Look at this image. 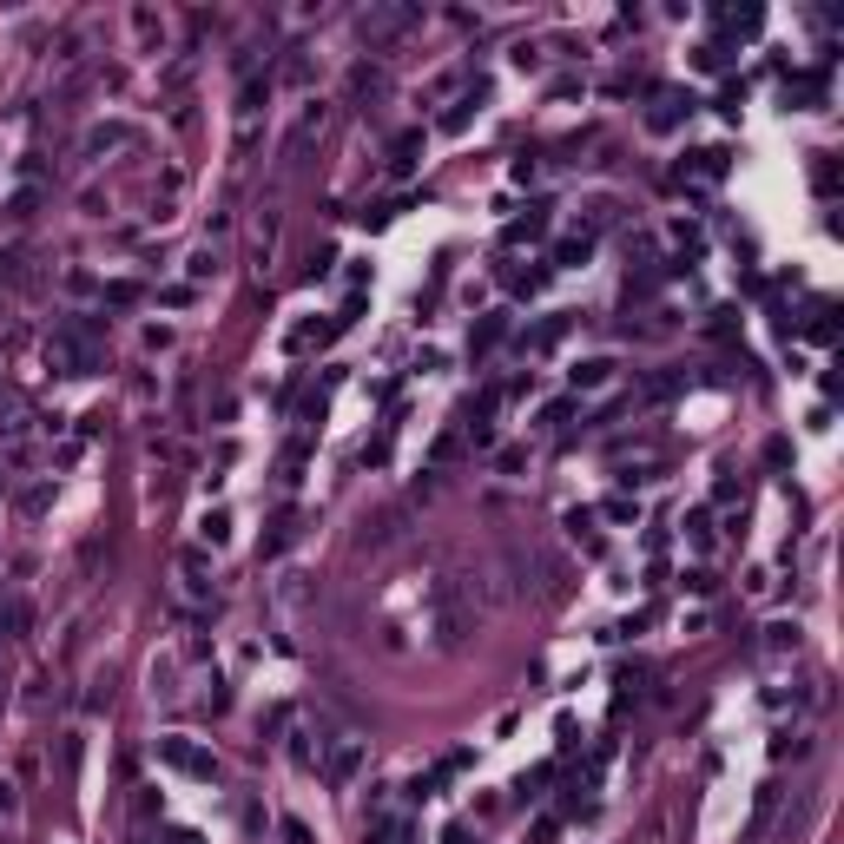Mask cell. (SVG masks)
<instances>
[{"label":"cell","instance_id":"obj_10","mask_svg":"<svg viewBox=\"0 0 844 844\" xmlns=\"http://www.w3.org/2000/svg\"><path fill=\"white\" fill-rule=\"evenodd\" d=\"M587 251H594V231H574V238L554 244V264H587Z\"/></svg>","mask_w":844,"mask_h":844},{"label":"cell","instance_id":"obj_7","mask_svg":"<svg viewBox=\"0 0 844 844\" xmlns=\"http://www.w3.org/2000/svg\"><path fill=\"white\" fill-rule=\"evenodd\" d=\"M416 152H422V132H402V139L390 145V172H396V178H410V165H416Z\"/></svg>","mask_w":844,"mask_h":844},{"label":"cell","instance_id":"obj_11","mask_svg":"<svg viewBox=\"0 0 844 844\" xmlns=\"http://www.w3.org/2000/svg\"><path fill=\"white\" fill-rule=\"evenodd\" d=\"M765 653L772 660H779V653H798V627H791V620H772L765 627Z\"/></svg>","mask_w":844,"mask_h":844},{"label":"cell","instance_id":"obj_5","mask_svg":"<svg viewBox=\"0 0 844 844\" xmlns=\"http://www.w3.org/2000/svg\"><path fill=\"white\" fill-rule=\"evenodd\" d=\"M567 324H574L567 310H561V317H548L542 330H528V336H521V350H554V343H561V336H567Z\"/></svg>","mask_w":844,"mask_h":844},{"label":"cell","instance_id":"obj_13","mask_svg":"<svg viewBox=\"0 0 844 844\" xmlns=\"http://www.w3.org/2000/svg\"><path fill=\"white\" fill-rule=\"evenodd\" d=\"M120 139H132L126 126H99V132H87V152H106V145H120Z\"/></svg>","mask_w":844,"mask_h":844},{"label":"cell","instance_id":"obj_14","mask_svg":"<svg viewBox=\"0 0 844 844\" xmlns=\"http://www.w3.org/2000/svg\"><path fill=\"white\" fill-rule=\"evenodd\" d=\"M686 534H693V542L706 548V542H713V521H706V515H686Z\"/></svg>","mask_w":844,"mask_h":844},{"label":"cell","instance_id":"obj_3","mask_svg":"<svg viewBox=\"0 0 844 844\" xmlns=\"http://www.w3.org/2000/svg\"><path fill=\"white\" fill-rule=\"evenodd\" d=\"M416 27V7H383V13H363V33L369 40H390V33Z\"/></svg>","mask_w":844,"mask_h":844},{"label":"cell","instance_id":"obj_9","mask_svg":"<svg viewBox=\"0 0 844 844\" xmlns=\"http://www.w3.org/2000/svg\"><path fill=\"white\" fill-rule=\"evenodd\" d=\"M501 336H509V317H482V324H476V336H468V350L482 357V350H495Z\"/></svg>","mask_w":844,"mask_h":844},{"label":"cell","instance_id":"obj_6","mask_svg":"<svg viewBox=\"0 0 844 844\" xmlns=\"http://www.w3.org/2000/svg\"><path fill=\"white\" fill-rule=\"evenodd\" d=\"M369 844H416V824L410 818H376L369 824Z\"/></svg>","mask_w":844,"mask_h":844},{"label":"cell","instance_id":"obj_12","mask_svg":"<svg viewBox=\"0 0 844 844\" xmlns=\"http://www.w3.org/2000/svg\"><path fill=\"white\" fill-rule=\"evenodd\" d=\"M680 112H693V93H660V106H653V126H673Z\"/></svg>","mask_w":844,"mask_h":844},{"label":"cell","instance_id":"obj_15","mask_svg":"<svg viewBox=\"0 0 844 844\" xmlns=\"http://www.w3.org/2000/svg\"><path fill=\"white\" fill-rule=\"evenodd\" d=\"M284 844H310V824H303V818H284Z\"/></svg>","mask_w":844,"mask_h":844},{"label":"cell","instance_id":"obj_4","mask_svg":"<svg viewBox=\"0 0 844 844\" xmlns=\"http://www.w3.org/2000/svg\"><path fill=\"white\" fill-rule=\"evenodd\" d=\"M772 805H779V785H758V798H752V824H746V844H758V838H765Z\"/></svg>","mask_w":844,"mask_h":844},{"label":"cell","instance_id":"obj_1","mask_svg":"<svg viewBox=\"0 0 844 844\" xmlns=\"http://www.w3.org/2000/svg\"><path fill=\"white\" fill-rule=\"evenodd\" d=\"M363 758H369V746H363V739H336V746H330V758H324V785H330V791H343V785L363 772Z\"/></svg>","mask_w":844,"mask_h":844},{"label":"cell","instance_id":"obj_8","mask_svg":"<svg viewBox=\"0 0 844 844\" xmlns=\"http://www.w3.org/2000/svg\"><path fill=\"white\" fill-rule=\"evenodd\" d=\"M600 383H614V363L607 357H587L581 369H574V390H600Z\"/></svg>","mask_w":844,"mask_h":844},{"label":"cell","instance_id":"obj_2","mask_svg":"<svg viewBox=\"0 0 844 844\" xmlns=\"http://www.w3.org/2000/svg\"><path fill=\"white\" fill-rule=\"evenodd\" d=\"M159 758H165L172 772H192V779H218V758L198 752L192 739H159Z\"/></svg>","mask_w":844,"mask_h":844}]
</instances>
